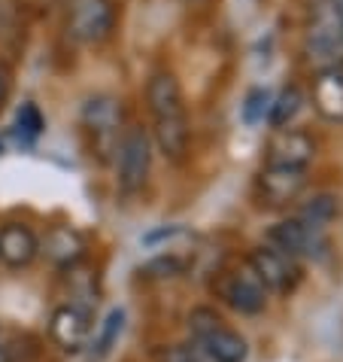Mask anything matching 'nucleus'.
<instances>
[{
  "mask_svg": "<svg viewBox=\"0 0 343 362\" xmlns=\"http://www.w3.org/2000/svg\"><path fill=\"white\" fill-rule=\"evenodd\" d=\"M267 244L274 250H279V253L291 256V259L322 256V253H325V235H322V228H313V226H307L304 219H298V216L279 219L277 226H270Z\"/></svg>",
  "mask_w": 343,
  "mask_h": 362,
  "instance_id": "7",
  "label": "nucleus"
},
{
  "mask_svg": "<svg viewBox=\"0 0 343 362\" xmlns=\"http://www.w3.org/2000/svg\"><path fill=\"white\" fill-rule=\"evenodd\" d=\"M40 253V238L22 223L0 226V262L9 268L31 265Z\"/></svg>",
  "mask_w": 343,
  "mask_h": 362,
  "instance_id": "12",
  "label": "nucleus"
},
{
  "mask_svg": "<svg viewBox=\"0 0 343 362\" xmlns=\"http://www.w3.org/2000/svg\"><path fill=\"white\" fill-rule=\"evenodd\" d=\"M313 156H316V144L307 132L298 128H279L267 144V158L274 165H291V168H310Z\"/></svg>",
  "mask_w": 343,
  "mask_h": 362,
  "instance_id": "11",
  "label": "nucleus"
},
{
  "mask_svg": "<svg viewBox=\"0 0 343 362\" xmlns=\"http://www.w3.org/2000/svg\"><path fill=\"white\" fill-rule=\"evenodd\" d=\"M122 119H125L122 100L113 95H95V98H88L83 107V125L95 137H119Z\"/></svg>",
  "mask_w": 343,
  "mask_h": 362,
  "instance_id": "14",
  "label": "nucleus"
},
{
  "mask_svg": "<svg viewBox=\"0 0 343 362\" xmlns=\"http://www.w3.org/2000/svg\"><path fill=\"white\" fill-rule=\"evenodd\" d=\"M146 104L152 113V137L155 146L170 162H179L188 153V113L179 79L170 70H158L149 76Z\"/></svg>",
  "mask_w": 343,
  "mask_h": 362,
  "instance_id": "1",
  "label": "nucleus"
},
{
  "mask_svg": "<svg viewBox=\"0 0 343 362\" xmlns=\"http://www.w3.org/2000/svg\"><path fill=\"white\" fill-rule=\"evenodd\" d=\"M210 293H213L222 305L243 317H255L267 308V289L261 286V280L252 274L249 265L240 268H225L210 280Z\"/></svg>",
  "mask_w": 343,
  "mask_h": 362,
  "instance_id": "4",
  "label": "nucleus"
},
{
  "mask_svg": "<svg viewBox=\"0 0 343 362\" xmlns=\"http://www.w3.org/2000/svg\"><path fill=\"white\" fill-rule=\"evenodd\" d=\"M246 265L252 268V274L261 280V286L267 289V296L274 293V296L289 298L301 286V280H304V271H301L298 259L279 253V250H274L270 244H258L249 253Z\"/></svg>",
  "mask_w": 343,
  "mask_h": 362,
  "instance_id": "5",
  "label": "nucleus"
},
{
  "mask_svg": "<svg viewBox=\"0 0 343 362\" xmlns=\"http://www.w3.org/2000/svg\"><path fill=\"white\" fill-rule=\"evenodd\" d=\"M313 107L328 122H343V70L328 67L313 83Z\"/></svg>",
  "mask_w": 343,
  "mask_h": 362,
  "instance_id": "15",
  "label": "nucleus"
},
{
  "mask_svg": "<svg viewBox=\"0 0 343 362\" xmlns=\"http://www.w3.org/2000/svg\"><path fill=\"white\" fill-rule=\"evenodd\" d=\"M18 22H22V4L18 0H0V37L16 34Z\"/></svg>",
  "mask_w": 343,
  "mask_h": 362,
  "instance_id": "23",
  "label": "nucleus"
},
{
  "mask_svg": "<svg viewBox=\"0 0 343 362\" xmlns=\"http://www.w3.org/2000/svg\"><path fill=\"white\" fill-rule=\"evenodd\" d=\"M188 332L195 338L198 350L210 362H246L249 359V341L225 317L216 314L213 308H207V305L191 308Z\"/></svg>",
  "mask_w": 343,
  "mask_h": 362,
  "instance_id": "2",
  "label": "nucleus"
},
{
  "mask_svg": "<svg viewBox=\"0 0 343 362\" xmlns=\"http://www.w3.org/2000/svg\"><path fill=\"white\" fill-rule=\"evenodd\" d=\"M88 332H92V310L85 305H76V301L55 308L52 320H49V335H52V341L64 354L83 350Z\"/></svg>",
  "mask_w": 343,
  "mask_h": 362,
  "instance_id": "9",
  "label": "nucleus"
},
{
  "mask_svg": "<svg viewBox=\"0 0 343 362\" xmlns=\"http://www.w3.org/2000/svg\"><path fill=\"white\" fill-rule=\"evenodd\" d=\"M307 46L316 58H335L343 52V18L337 4H322L310 22Z\"/></svg>",
  "mask_w": 343,
  "mask_h": 362,
  "instance_id": "10",
  "label": "nucleus"
},
{
  "mask_svg": "<svg viewBox=\"0 0 343 362\" xmlns=\"http://www.w3.org/2000/svg\"><path fill=\"white\" fill-rule=\"evenodd\" d=\"M186 268H188V259H183V256H158V259H152V262H146L143 268H140V274H146V277H176V274H183Z\"/></svg>",
  "mask_w": 343,
  "mask_h": 362,
  "instance_id": "19",
  "label": "nucleus"
},
{
  "mask_svg": "<svg viewBox=\"0 0 343 362\" xmlns=\"http://www.w3.org/2000/svg\"><path fill=\"white\" fill-rule=\"evenodd\" d=\"M122 326H125V310H109L107 320H104V326H100L97 332V341H95V350H92V359H104L109 350H113V344L119 341V335H122Z\"/></svg>",
  "mask_w": 343,
  "mask_h": 362,
  "instance_id": "18",
  "label": "nucleus"
},
{
  "mask_svg": "<svg viewBox=\"0 0 343 362\" xmlns=\"http://www.w3.org/2000/svg\"><path fill=\"white\" fill-rule=\"evenodd\" d=\"M6 95H9V76H6V70L0 67V104L6 100Z\"/></svg>",
  "mask_w": 343,
  "mask_h": 362,
  "instance_id": "24",
  "label": "nucleus"
},
{
  "mask_svg": "<svg viewBox=\"0 0 343 362\" xmlns=\"http://www.w3.org/2000/svg\"><path fill=\"white\" fill-rule=\"evenodd\" d=\"M155 362H200V350L191 344H164L155 350Z\"/></svg>",
  "mask_w": 343,
  "mask_h": 362,
  "instance_id": "22",
  "label": "nucleus"
},
{
  "mask_svg": "<svg viewBox=\"0 0 343 362\" xmlns=\"http://www.w3.org/2000/svg\"><path fill=\"white\" fill-rule=\"evenodd\" d=\"M301 104H304V95H301V88H295V86H289V88H282L279 92V98L270 104V110H267V122L277 128H286L291 119L298 116V110H301Z\"/></svg>",
  "mask_w": 343,
  "mask_h": 362,
  "instance_id": "16",
  "label": "nucleus"
},
{
  "mask_svg": "<svg viewBox=\"0 0 343 362\" xmlns=\"http://www.w3.org/2000/svg\"><path fill=\"white\" fill-rule=\"evenodd\" d=\"M335 214H337V198L335 195H316V198H310L307 204L301 207L298 219H304L307 226L325 231V226L335 219Z\"/></svg>",
  "mask_w": 343,
  "mask_h": 362,
  "instance_id": "17",
  "label": "nucleus"
},
{
  "mask_svg": "<svg viewBox=\"0 0 343 362\" xmlns=\"http://www.w3.org/2000/svg\"><path fill=\"white\" fill-rule=\"evenodd\" d=\"M43 113L37 110V104H22V110H18V116H16V128L22 134L28 137H37L40 132H43Z\"/></svg>",
  "mask_w": 343,
  "mask_h": 362,
  "instance_id": "21",
  "label": "nucleus"
},
{
  "mask_svg": "<svg viewBox=\"0 0 343 362\" xmlns=\"http://www.w3.org/2000/svg\"><path fill=\"white\" fill-rule=\"evenodd\" d=\"M267 110H270V95H267V88H255V92H249V95H246V104H243V119H246L249 125L261 122Z\"/></svg>",
  "mask_w": 343,
  "mask_h": 362,
  "instance_id": "20",
  "label": "nucleus"
},
{
  "mask_svg": "<svg viewBox=\"0 0 343 362\" xmlns=\"http://www.w3.org/2000/svg\"><path fill=\"white\" fill-rule=\"evenodd\" d=\"M304 186H307V168L265 162V168L258 170V195L270 207H282L289 201H295Z\"/></svg>",
  "mask_w": 343,
  "mask_h": 362,
  "instance_id": "8",
  "label": "nucleus"
},
{
  "mask_svg": "<svg viewBox=\"0 0 343 362\" xmlns=\"http://www.w3.org/2000/svg\"><path fill=\"white\" fill-rule=\"evenodd\" d=\"M40 250L46 253L49 262H55L61 268H73V265L83 262V256H85V240L76 228L52 226L46 231V238L40 240Z\"/></svg>",
  "mask_w": 343,
  "mask_h": 362,
  "instance_id": "13",
  "label": "nucleus"
},
{
  "mask_svg": "<svg viewBox=\"0 0 343 362\" xmlns=\"http://www.w3.org/2000/svg\"><path fill=\"white\" fill-rule=\"evenodd\" d=\"M116 28L113 0H70L67 4V34L76 43L97 46L109 40Z\"/></svg>",
  "mask_w": 343,
  "mask_h": 362,
  "instance_id": "6",
  "label": "nucleus"
},
{
  "mask_svg": "<svg viewBox=\"0 0 343 362\" xmlns=\"http://www.w3.org/2000/svg\"><path fill=\"white\" fill-rule=\"evenodd\" d=\"M152 168V137L143 125L125 128L116 146V186L122 195H134L143 189Z\"/></svg>",
  "mask_w": 343,
  "mask_h": 362,
  "instance_id": "3",
  "label": "nucleus"
},
{
  "mask_svg": "<svg viewBox=\"0 0 343 362\" xmlns=\"http://www.w3.org/2000/svg\"><path fill=\"white\" fill-rule=\"evenodd\" d=\"M0 362H9V354H6V347H0Z\"/></svg>",
  "mask_w": 343,
  "mask_h": 362,
  "instance_id": "25",
  "label": "nucleus"
}]
</instances>
